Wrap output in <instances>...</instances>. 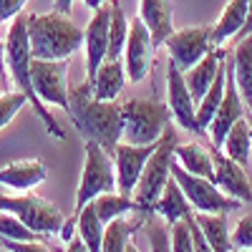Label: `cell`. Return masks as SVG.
<instances>
[{
	"mask_svg": "<svg viewBox=\"0 0 252 252\" xmlns=\"http://www.w3.org/2000/svg\"><path fill=\"white\" fill-rule=\"evenodd\" d=\"M68 119L76 131L86 139L101 144L109 154L124 139V111L116 101H98L91 91V83L83 81L68 91Z\"/></svg>",
	"mask_w": 252,
	"mask_h": 252,
	"instance_id": "1",
	"label": "cell"
},
{
	"mask_svg": "<svg viewBox=\"0 0 252 252\" xmlns=\"http://www.w3.org/2000/svg\"><path fill=\"white\" fill-rule=\"evenodd\" d=\"M5 63H8V73L15 83V89H20L28 101L33 103V109L38 114V119L46 124V131L56 139H66V131L56 124L53 114L48 111V106L33 89V53H31V38H28V15H15L13 26L8 28V38H5Z\"/></svg>",
	"mask_w": 252,
	"mask_h": 252,
	"instance_id": "2",
	"label": "cell"
},
{
	"mask_svg": "<svg viewBox=\"0 0 252 252\" xmlns=\"http://www.w3.org/2000/svg\"><path fill=\"white\" fill-rule=\"evenodd\" d=\"M28 38H31V53L33 58L61 61L71 58L78 48H83L86 31L78 28L68 13H33L28 15Z\"/></svg>",
	"mask_w": 252,
	"mask_h": 252,
	"instance_id": "3",
	"label": "cell"
},
{
	"mask_svg": "<svg viewBox=\"0 0 252 252\" xmlns=\"http://www.w3.org/2000/svg\"><path fill=\"white\" fill-rule=\"evenodd\" d=\"M124 111V141L154 144L172 126V111L157 98H131L121 103Z\"/></svg>",
	"mask_w": 252,
	"mask_h": 252,
	"instance_id": "4",
	"label": "cell"
},
{
	"mask_svg": "<svg viewBox=\"0 0 252 252\" xmlns=\"http://www.w3.org/2000/svg\"><path fill=\"white\" fill-rule=\"evenodd\" d=\"M174 146L177 139L172 134V126L166 129V134L161 136L157 152L149 157L144 172L139 177V184L134 189V202L139 212H154V204L161 197L166 182L172 179V161H174Z\"/></svg>",
	"mask_w": 252,
	"mask_h": 252,
	"instance_id": "5",
	"label": "cell"
},
{
	"mask_svg": "<svg viewBox=\"0 0 252 252\" xmlns=\"http://www.w3.org/2000/svg\"><path fill=\"white\" fill-rule=\"evenodd\" d=\"M114 157L96 141H86V161H83V174L76 192V215L89 202H94L103 192H114L119 187Z\"/></svg>",
	"mask_w": 252,
	"mask_h": 252,
	"instance_id": "6",
	"label": "cell"
},
{
	"mask_svg": "<svg viewBox=\"0 0 252 252\" xmlns=\"http://www.w3.org/2000/svg\"><path fill=\"white\" fill-rule=\"evenodd\" d=\"M172 177L179 182L182 192L187 194V199H189L194 212H227L229 215V212H235V209L242 207L240 199L224 194L212 179L187 172L182 164H177V157L172 161Z\"/></svg>",
	"mask_w": 252,
	"mask_h": 252,
	"instance_id": "7",
	"label": "cell"
},
{
	"mask_svg": "<svg viewBox=\"0 0 252 252\" xmlns=\"http://www.w3.org/2000/svg\"><path fill=\"white\" fill-rule=\"evenodd\" d=\"M0 212H13L38 235H58L63 227L61 209L35 194H0Z\"/></svg>",
	"mask_w": 252,
	"mask_h": 252,
	"instance_id": "8",
	"label": "cell"
},
{
	"mask_svg": "<svg viewBox=\"0 0 252 252\" xmlns=\"http://www.w3.org/2000/svg\"><path fill=\"white\" fill-rule=\"evenodd\" d=\"M166 106H169L172 121H177V126H182L189 134L207 136V129L197 119V101L187 86L184 73L177 68V63L172 58L166 63Z\"/></svg>",
	"mask_w": 252,
	"mask_h": 252,
	"instance_id": "9",
	"label": "cell"
},
{
	"mask_svg": "<svg viewBox=\"0 0 252 252\" xmlns=\"http://www.w3.org/2000/svg\"><path fill=\"white\" fill-rule=\"evenodd\" d=\"M33 89L40 96L43 103L61 106L68 111V58L61 61H46V58H33Z\"/></svg>",
	"mask_w": 252,
	"mask_h": 252,
	"instance_id": "10",
	"label": "cell"
},
{
	"mask_svg": "<svg viewBox=\"0 0 252 252\" xmlns=\"http://www.w3.org/2000/svg\"><path fill=\"white\" fill-rule=\"evenodd\" d=\"M166 53L177 63V68L184 73L215 48L212 43V26H192L184 31H174L166 38Z\"/></svg>",
	"mask_w": 252,
	"mask_h": 252,
	"instance_id": "11",
	"label": "cell"
},
{
	"mask_svg": "<svg viewBox=\"0 0 252 252\" xmlns=\"http://www.w3.org/2000/svg\"><path fill=\"white\" fill-rule=\"evenodd\" d=\"M161 141V139H159ZM159 141L154 144H129V141H119L114 146V164H116V179H119V192L124 194H134V189L139 184V177L144 172L149 157L157 152Z\"/></svg>",
	"mask_w": 252,
	"mask_h": 252,
	"instance_id": "12",
	"label": "cell"
},
{
	"mask_svg": "<svg viewBox=\"0 0 252 252\" xmlns=\"http://www.w3.org/2000/svg\"><path fill=\"white\" fill-rule=\"evenodd\" d=\"M247 114V103L237 89V81H235V71H232V63H227V86H224V96H222V103L212 119V124L207 126V136L212 141V146H222L227 131L232 126L245 119Z\"/></svg>",
	"mask_w": 252,
	"mask_h": 252,
	"instance_id": "13",
	"label": "cell"
},
{
	"mask_svg": "<svg viewBox=\"0 0 252 252\" xmlns=\"http://www.w3.org/2000/svg\"><path fill=\"white\" fill-rule=\"evenodd\" d=\"M154 51L157 48H154V40H152V33L146 28V23L141 18H134V23L129 26L126 48H124V63H126V76H129V81L139 83L149 76Z\"/></svg>",
	"mask_w": 252,
	"mask_h": 252,
	"instance_id": "14",
	"label": "cell"
},
{
	"mask_svg": "<svg viewBox=\"0 0 252 252\" xmlns=\"http://www.w3.org/2000/svg\"><path fill=\"white\" fill-rule=\"evenodd\" d=\"M109 26H111V3L106 0L98 5L89 20L86 38H83V48H86V81H94L96 71L103 61L109 58Z\"/></svg>",
	"mask_w": 252,
	"mask_h": 252,
	"instance_id": "15",
	"label": "cell"
},
{
	"mask_svg": "<svg viewBox=\"0 0 252 252\" xmlns=\"http://www.w3.org/2000/svg\"><path fill=\"white\" fill-rule=\"evenodd\" d=\"M212 161H215L212 182L222 189V192L240 199V202H252V187H250L245 166L240 161H235L232 157H227L220 146H212Z\"/></svg>",
	"mask_w": 252,
	"mask_h": 252,
	"instance_id": "16",
	"label": "cell"
},
{
	"mask_svg": "<svg viewBox=\"0 0 252 252\" xmlns=\"http://www.w3.org/2000/svg\"><path fill=\"white\" fill-rule=\"evenodd\" d=\"M139 18L146 23L154 40V48L164 46L166 38L174 33V5L172 0H141Z\"/></svg>",
	"mask_w": 252,
	"mask_h": 252,
	"instance_id": "17",
	"label": "cell"
},
{
	"mask_svg": "<svg viewBox=\"0 0 252 252\" xmlns=\"http://www.w3.org/2000/svg\"><path fill=\"white\" fill-rule=\"evenodd\" d=\"M48 177V169L40 159H20L10 161L0 169V184L15 189V192H31Z\"/></svg>",
	"mask_w": 252,
	"mask_h": 252,
	"instance_id": "18",
	"label": "cell"
},
{
	"mask_svg": "<svg viewBox=\"0 0 252 252\" xmlns=\"http://www.w3.org/2000/svg\"><path fill=\"white\" fill-rule=\"evenodd\" d=\"M227 63V48H220V46H215L212 51H209L197 66H192L189 71H184V81H187V86H189V91H192V96H194V101H199L204 94H207V89L212 86V81L217 78V73H220V68Z\"/></svg>",
	"mask_w": 252,
	"mask_h": 252,
	"instance_id": "19",
	"label": "cell"
},
{
	"mask_svg": "<svg viewBox=\"0 0 252 252\" xmlns=\"http://www.w3.org/2000/svg\"><path fill=\"white\" fill-rule=\"evenodd\" d=\"M149 212H131V215H124L116 217L106 224V232H103V252H124V250H131V235H136L139 229L144 227V220Z\"/></svg>",
	"mask_w": 252,
	"mask_h": 252,
	"instance_id": "20",
	"label": "cell"
},
{
	"mask_svg": "<svg viewBox=\"0 0 252 252\" xmlns=\"http://www.w3.org/2000/svg\"><path fill=\"white\" fill-rule=\"evenodd\" d=\"M126 78H129L126 76V63H121V58H116V61L106 58L98 66L94 81H89V83L98 101H116V96L124 91Z\"/></svg>",
	"mask_w": 252,
	"mask_h": 252,
	"instance_id": "21",
	"label": "cell"
},
{
	"mask_svg": "<svg viewBox=\"0 0 252 252\" xmlns=\"http://www.w3.org/2000/svg\"><path fill=\"white\" fill-rule=\"evenodd\" d=\"M247 10H250V0H229L224 5L222 15L217 18V23L212 26V43L215 46H224L227 40H232L247 20Z\"/></svg>",
	"mask_w": 252,
	"mask_h": 252,
	"instance_id": "22",
	"label": "cell"
},
{
	"mask_svg": "<svg viewBox=\"0 0 252 252\" xmlns=\"http://www.w3.org/2000/svg\"><path fill=\"white\" fill-rule=\"evenodd\" d=\"M232 71H235L237 89H240V94H242V98L247 103V111L252 114V33L235 43Z\"/></svg>",
	"mask_w": 252,
	"mask_h": 252,
	"instance_id": "23",
	"label": "cell"
},
{
	"mask_svg": "<svg viewBox=\"0 0 252 252\" xmlns=\"http://www.w3.org/2000/svg\"><path fill=\"white\" fill-rule=\"evenodd\" d=\"M202 232L207 237V245L212 252H229L232 237H229V224H227V212H194Z\"/></svg>",
	"mask_w": 252,
	"mask_h": 252,
	"instance_id": "24",
	"label": "cell"
},
{
	"mask_svg": "<svg viewBox=\"0 0 252 252\" xmlns=\"http://www.w3.org/2000/svg\"><path fill=\"white\" fill-rule=\"evenodd\" d=\"M174 157L179 159V164L184 166L187 172L192 174H199V177H207L212 179L215 177V161H212V146H202L199 141H192V144H177L174 146Z\"/></svg>",
	"mask_w": 252,
	"mask_h": 252,
	"instance_id": "25",
	"label": "cell"
},
{
	"mask_svg": "<svg viewBox=\"0 0 252 252\" xmlns=\"http://www.w3.org/2000/svg\"><path fill=\"white\" fill-rule=\"evenodd\" d=\"M154 212H157L161 220H166L169 224H174L177 220H182V217H187L189 212H192V204H189L187 194L182 192V187H179V182H177L174 177L166 182L161 197H159L157 204H154Z\"/></svg>",
	"mask_w": 252,
	"mask_h": 252,
	"instance_id": "26",
	"label": "cell"
},
{
	"mask_svg": "<svg viewBox=\"0 0 252 252\" xmlns=\"http://www.w3.org/2000/svg\"><path fill=\"white\" fill-rule=\"evenodd\" d=\"M220 149L227 157H232L235 161H240L242 166H247V161L252 157V124H250L247 116L240 119L232 129L227 131V136H224Z\"/></svg>",
	"mask_w": 252,
	"mask_h": 252,
	"instance_id": "27",
	"label": "cell"
},
{
	"mask_svg": "<svg viewBox=\"0 0 252 252\" xmlns=\"http://www.w3.org/2000/svg\"><path fill=\"white\" fill-rule=\"evenodd\" d=\"M76 217H78V235L83 237L89 252H101L103 232H106V222L101 220L98 209H96V202H89Z\"/></svg>",
	"mask_w": 252,
	"mask_h": 252,
	"instance_id": "28",
	"label": "cell"
},
{
	"mask_svg": "<svg viewBox=\"0 0 252 252\" xmlns=\"http://www.w3.org/2000/svg\"><path fill=\"white\" fill-rule=\"evenodd\" d=\"M224 86H227V63L220 68L217 78L212 81V86L207 89V94L197 101V119H199V124L204 126V129L212 124V119H215V114L220 109L222 96H224Z\"/></svg>",
	"mask_w": 252,
	"mask_h": 252,
	"instance_id": "29",
	"label": "cell"
},
{
	"mask_svg": "<svg viewBox=\"0 0 252 252\" xmlns=\"http://www.w3.org/2000/svg\"><path fill=\"white\" fill-rule=\"evenodd\" d=\"M96 209H98V215H101V220L103 222H111V220H116V217H124V215H131V212H136V202H134V197L131 194H124V192H103V194H98L96 199Z\"/></svg>",
	"mask_w": 252,
	"mask_h": 252,
	"instance_id": "30",
	"label": "cell"
},
{
	"mask_svg": "<svg viewBox=\"0 0 252 252\" xmlns=\"http://www.w3.org/2000/svg\"><path fill=\"white\" fill-rule=\"evenodd\" d=\"M111 3V26H109V58L116 61L124 56L126 48V38H129V20L124 15L121 0H109Z\"/></svg>",
	"mask_w": 252,
	"mask_h": 252,
	"instance_id": "31",
	"label": "cell"
},
{
	"mask_svg": "<svg viewBox=\"0 0 252 252\" xmlns=\"http://www.w3.org/2000/svg\"><path fill=\"white\" fill-rule=\"evenodd\" d=\"M35 242L43 240V235H38L35 229H31L20 217H15L13 212H0V247L8 250L10 242Z\"/></svg>",
	"mask_w": 252,
	"mask_h": 252,
	"instance_id": "32",
	"label": "cell"
},
{
	"mask_svg": "<svg viewBox=\"0 0 252 252\" xmlns=\"http://www.w3.org/2000/svg\"><path fill=\"white\" fill-rule=\"evenodd\" d=\"M144 232H146V240H149V247L154 252H166L172 250V229H169V222H157V212H149L144 220Z\"/></svg>",
	"mask_w": 252,
	"mask_h": 252,
	"instance_id": "33",
	"label": "cell"
},
{
	"mask_svg": "<svg viewBox=\"0 0 252 252\" xmlns=\"http://www.w3.org/2000/svg\"><path fill=\"white\" fill-rule=\"evenodd\" d=\"M26 103H28V96L20 91V89L8 91V94L0 96V131H3L5 126L20 114V109H23Z\"/></svg>",
	"mask_w": 252,
	"mask_h": 252,
	"instance_id": "34",
	"label": "cell"
},
{
	"mask_svg": "<svg viewBox=\"0 0 252 252\" xmlns=\"http://www.w3.org/2000/svg\"><path fill=\"white\" fill-rule=\"evenodd\" d=\"M169 229H172V250H177V252H192V250H197L189 217L177 220L174 224H169Z\"/></svg>",
	"mask_w": 252,
	"mask_h": 252,
	"instance_id": "35",
	"label": "cell"
},
{
	"mask_svg": "<svg viewBox=\"0 0 252 252\" xmlns=\"http://www.w3.org/2000/svg\"><path fill=\"white\" fill-rule=\"evenodd\" d=\"M229 237H232L235 250H252V215H242Z\"/></svg>",
	"mask_w": 252,
	"mask_h": 252,
	"instance_id": "36",
	"label": "cell"
},
{
	"mask_svg": "<svg viewBox=\"0 0 252 252\" xmlns=\"http://www.w3.org/2000/svg\"><path fill=\"white\" fill-rule=\"evenodd\" d=\"M28 0H0V23L13 20L15 15H20V10L26 8Z\"/></svg>",
	"mask_w": 252,
	"mask_h": 252,
	"instance_id": "37",
	"label": "cell"
},
{
	"mask_svg": "<svg viewBox=\"0 0 252 252\" xmlns=\"http://www.w3.org/2000/svg\"><path fill=\"white\" fill-rule=\"evenodd\" d=\"M76 227H78V217L73 215L71 220H63V227H61V232H58V237L63 240V242H68V240H73V232H76Z\"/></svg>",
	"mask_w": 252,
	"mask_h": 252,
	"instance_id": "38",
	"label": "cell"
},
{
	"mask_svg": "<svg viewBox=\"0 0 252 252\" xmlns=\"http://www.w3.org/2000/svg\"><path fill=\"white\" fill-rule=\"evenodd\" d=\"M250 33H252V0H250V10H247V20H245V26H242V31H240L232 40L237 43V40H242V38H245V35H250Z\"/></svg>",
	"mask_w": 252,
	"mask_h": 252,
	"instance_id": "39",
	"label": "cell"
},
{
	"mask_svg": "<svg viewBox=\"0 0 252 252\" xmlns=\"http://www.w3.org/2000/svg\"><path fill=\"white\" fill-rule=\"evenodd\" d=\"M66 245H68L66 250H71V252H89V247H86V242H83V237H81V235H78V237H73V240H68Z\"/></svg>",
	"mask_w": 252,
	"mask_h": 252,
	"instance_id": "40",
	"label": "cell"
},
{
	"mask_svg": "<svg viewBox=\"0 0 252 252\" xmlns=\"http://www.w3.org/2000/svg\"><path fill=\"white\" fill-rule=\"evenodd\" d=\"M73 8V0H56V10L58 13H71Z\"/></svg>",
	"mask_w": 252,
	"mask_h": 252,
	"instance_id": "41",
	"label": "cell"
},
{
	"mask_svg": "<svg viewBox=\"0 0 252 252\" xmlns=\"http://www.w3.org/2000/svg\"><path fill=\"white\" fill-rule=\"evenodd\" d=\"M5 68H8V63H5V40L0 38V71H3V76H5Z\"/></svg>",
	"mask_w": 252,
	"mask_h": 252,
	"instance_id": "42",
	"label": "cell"
},
{
	"mask_svg": "<svg viewBox=\"0 0 252 252\" xmlns=\"http://www.w3.org/2000/svg\"><path fill=\"white\" fill-rule=\"evenodd\" d=\"M103 3H106V0H83V5H89L91 10H96V8L103 5Z\"/></svg>",
	"mask_w": 252,
	"mask_h": 252,
	"instance_id": "43",
	"label": "cell"
},
{
	"mask_svg": "<svg viewBox=\"0 0 252 252\" xmlns=\"http://www.w3.org/2000/svg\"><path fill=\"white\" fill-rule=\"evenodd\" d=\"M5 86V76H3V71H0V89Z\"/></svg>",
	"mask_w": 252,
	"mask_h": 252,
	"instance_id": "44",
	"label": "cell"
},
{
	"mask_svg": "<svg viewBox=\"0 0 252 252\" xmlns=\"http://www.w3.org/2000/svg\"><path fill=\"white\" fill-rule=\"evenodd\" d=\"M247 119H250V124H252V114H250V116H247Z\"/></svg>",
	"mask_w": 252,
	"mask_h": 252,
	"instance_id": "45",
	"label": "cell"
}]
</instances>
